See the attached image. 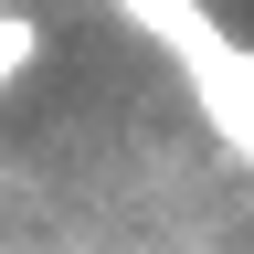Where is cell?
<instances>
[{"instance_id":"obj_1","label":"cell","mask_w":254,"mask_h":254,"mask_svg":"<svg viewBox=\"0 0 254 254\" xmlns=\"http://www.w3.org/2000/svg\"><path fill=\"white\" fill-rule=\"evenodd\" d=\"M117 11L138 21L148 43H170V53L190 64V74H212V64L233 53V32H222V21H201V0H117Z\"/></svg>"},{"instance_id":"obj_2","label":"cell","mask_w":254,"mask_h":254,"mask_svg":"<svg viewBox=\"0 0 254 254\" xmlns=\"http://www.w3.org/2000/svg\"><path fill=\"white\" fill-rule=\"evenodd\" d=\"M32 53H43V32H32L21 11H0V95H11V74H21Z\"/></svg>"}]
</instances>
